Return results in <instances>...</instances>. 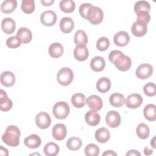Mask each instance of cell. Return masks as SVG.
Here are the masks:
<instances>
[{
    "mask_svg": "<svg viewBox=\"0 0 156 156\" xmlns=\"http://www.w3.org/2000/svg\"><path fill=\"white\" fill-rule=\"evenodd\" d=\"M108 59L121 71H127L132 66L130 58L118 50L111 51L108 55Z\"/></svg>",
    "mask_w": 156,
    "mask_h": 156,
    "instance_id": "6da1fadb",
    "label": "cell"
},
{
    "mask_svg": "<svg viewBox=\"0 0 156 156\" xmlns=\"http://www.w3.org/2000/svg\"><path fill=\"white\" fill-rule=\"evenodd\" d=\"M20 130L17 126L14 125L9 126L2 136V140L7 145L15 147L20 143Z\"/></svg>",
    "mask_w": 156,
    "mask_h": 156,
    "instance_id": "7a4b0ae2",
    "label": "cell"
},
{
    "mask_svg": "<svg viewBox=\"0 0 156 156\" xmlns=\"http://www.w3.org/2000/svg\"><path fill=\"white\" fill-rule=\"evenodd\" d=\"M104 18V13L102 10L96 6L92 5L87 13L86 20H88L91 24L96 25L100 24Z\"/></svg>",
    "mask_w": 156,
    "mask_h": 156,
    "instance_id": "3957f363",
    "label": "cell"
},
{
    "mask_svg": "<svg viewBox=\"0 0 156 156\" xmlns=\"http://www.w3.org/2000/svg\"><path fill=\"white\" fill-rule=\"evenodd\" d=\"M74 78L73 71L68 67H65L60 69L57 75V80L59 84L63 86L69 85Z\"/></svg>",
    "mask_w": 156,
    "mask_h": 156,
    "instance_id": "277c9868",
    "label": "cell"
},
{
    "mask_svg": "<svg viewBox=\"0 0 156 156\" xmlns=\"http://www.w3.org/2000/svg\"><path fill=\"white\" fill-rule=\"evenodd\" d=\"M52 113L54 117L57 119H65L69 113V107L66 102H58L54 105Z\"/></svg>",
    "mask_w": 156,
    "mask_h": 156,
    "instance_id": "5b68a950",
    "label": "cell"
},
{
    "mask_svg": "<svg viewBox=\"0 0 156 156\" xmlns=\"http://www.w3.org/2000/svg\"><path fill=\"white\" fill-rule=\"evenodd\" d=\"M153 73V67L149 63H143L138 66L135 74L140 79H146L151 77Z\"/></svg>",
    "mask_w": 156,
    "mask_h": 156,
    "instance_id": "8992f818",
    "label": "cell"
},
{
    "mask_svg": "<svg viewBox=\"0 0 156 156\" xmlns=\"http://www.w3.org/2000/svg\"><path fill=\"white\" fill-rule=\"evenodd\" d=\"M35 123L40 129H45L51 125V119L48 113L41 112L35 116Z\"/></svg>",
    "mask_w": 156,
    "mask_h": 156,
    "instance_id": "52a82bcc",
    "label": "cell"
},
{
    "mask_svg": "<svg viewBox=\"0 0 156 156\" xmlns=\"http://www.w3.org/2000/svg\"><path fill=\"white\" fill-rule=\"evenodd\" d=\"M105 122L111 128L118 127L121 123V116L116 111L110 110L106 115Z\"/></svg>",
    "mask_w": 156,
    "mask_h": 156,
    "instance_id": "ba28073f",
    "label": "cell"
},
{
    "mask_svg": "<svg viewBox=\"0 0 156 156\" xmlns=\"http://www.w3.org/2000/svg\"><path fill=\"white\" fill-rule=\"evenodd\" d=\"M41 23L46 26H52L57 21V15L52 10H46L40 15Z\"/></svg>",
    "mask_w": 156,
    "mask_h": 156,
    "instance_id": "9c48e42d",
    "label": "cell"
},
{
    "mask_svg": "<svg viewBox=\"0 0 156 156\" xmlns=\"http://www.w3.org/2000/svg\"><path fill=\"white\" fill-rule=\"evenodd\" d=\"M143 101V98L140 94L133 93L127 98L124 103L129 108H137L142 104Z\"/></svg>",
    "mask_w": 156,
    "mask_h": 156,
    "instance_id": "30bf717a",
    "label": "cell"
},
{
    "mask_svg": "<svg viewBox=\"0 0 156 156\" xmlns=\"http://www.w3.org/2000/svg\"><path fill=\"white\" fill-rule=\"evenodd\" d=\"M86 103L88 107L93 111H99L100 110L103 105L102 101L101 98L97 95H91L90 96L87 101Z\"/></svg>",
    "mask_w": 156,
    "mask_h": 156,
    "instance_id": "8fae6325",
    "label": "cell"
},
{
    "mask_svg": "<svg viewBox=\"0 0 156 156\" xmlns=\"http://www.w3.org/2000/svg\"><path fill=\"white\" fill-rule=\"evenodd\" d=\"M129 41V35L126 31H119L114 35L113 42L118 46H125L128 44Z\"/></svg>",
    "mask_w": 156,
    "mask_h": 156,
    "instance_id": "7c38bea8",
    "label": "cell"
},
{
    "mask_svg": "<svg viewBox=\"0 0 156 156\" xmlns=\"http://www.w3.org/2000/svg\"><path fill=\"white\" fill-rule=\"evenodd\" d=\"M66 127L63 124H56L52 129L53 137L58 141L63 140L66 137Z\"/></svg>",
    "mask_w": 156,
    "mask_h": 156,
    "instance_id": "4fadbf2b",
    "label": "cell"
},
{
    "mask_svg": "<svg viewBox=\"0 0 156 156\" xmlns=\"http://www.w3.org/2000/svg\"><path fill=\"white\" fill-rule=\"evenodd\" d=\"M132 32L135 37H141L146 34L147 31V24L136 21L132 25L131 29Z\"/></svg>",
    "mask_w": 156,
    "mask_h": 156,
    "instance_id": "5bb4252c",
    "label": "cell"
},
{
    "mask_svg": "<svg viewBox=\"0 0 156 156\" xmlns=\"http://www.w3.org/2000/svg\"><path fill=\"white\" fill-rule=\"evenodd\" d=\"M89 55L88 50L85 45L76 46L74 50V58L80 62L86 60Z\"/></svg>",
    "mask_w": 156,
    "mask_h": 156,
    "instance_id": "9a60e30c",
    "label": "cell"
},
{
    "mask_svg": "<svg viewBox=\"0 0 156 156\" xmlns=\"http://www.w3.org/2000/svg\"><path fill=\"white\" fill-rule=\"evenodd\" d=\"M13 106V103L7 95V93L3 90H0V110L3 112L10 110Z\"/></svg>",
    "mask_w": 156,
    "mask_h": 156,
    "instance_id": "2e32d148",
    "label": "cell"
},
{
    "mask_svg": "<svg viewBox=\"0 0 156 156\" xmlns=\"http://www.w3.org/2000/svg\"><path fill=\"white\" fill-rule=\"evenodd\" d=\"M16 28V23L11 18H5L2 20L1 29L6 34H12Z\"/></svg>",
    "mask_w": 156,
    "mask_h": 156,
    "instance_id": "e0dca14e",
    "label": "cell"
},
{
    "mask_svg": "<svg viewBox=\"0 0 156 156\" xmlns=\"http://www.w3.org/2000/svg\"><path fill=\"white\" fill-rule=\"evenodd\" d=\"M74 27V23L70 17H63L60 21V29L65 34L70 33Z\"/></svg>",
    "mask_w": 156,
    "mask_h": 156,
    "instance_id": "ac0fdd59",
    "label": "cell"
},
{
    "mask_svg": "<svg viewBox=\"0 0 156 156\" xmlns=\"http://www.w3.org/2000/svg\"><path fill=\"white\" fill-rule=\"evenodd\" d=\"M1 83L2 85L9 87H12L15 82V74L9 71H4L1 74Z\"/></svg>",
    "mask_w": 156,
    "mask_h": 156,
    "instance_id": "d6986e66",
    "label": "cell"
},
{
    "mask_svg": "<svg viewBox=\"0 0 156 156\" xmlns=\"http://www.w3.org/2000/svg\"><path fill=\"white\" fill-rule=\"evenodd\" d=\"M105 66V61L103 57L101 56H96L93 57L90 62V67L91 69L95 72H100L102 71Z\"/></svg>",
    "mask_w": 156,
    "mask_h": 156,
    "instance_id": "ffe728a7",
    "label": "cell"
},
{
    "mask_svg": "<svg viewBox=\"0 0 156 156\" xmlns=\"http://www.w3.org/2000/svg\"><path fill=\"white\" fill-rule=\"evenodd\" d=\"M24 143L26 146L31 149H36L38 147L41 143V138L36 134H32L30 136H27L24 140Z\"/></svg>",
    "mask_w": 156,
    "mask_h": 156,
    "instance_id": "44dd1931",
    "label": "cell"
},
{
    "mask_svg": "<svg viewBox=\"0 0 156 156\" xmlns=\"http://www.w3.org/2000/svg\"><path fill=\"white\" fill-rule=\"evenodd\" d=\"M85 119L89 126H95L99 123L101 116L99 114L95 111L90 110L86 113L85 115Z\"/></svg>",
    "mask_w": 156,
    "mask_h": 156,
    "instance_id": "7402d4cb",
    "label": "cell"
},
{
    "mask_svg": "<svg viewBox=\"0 0 156 156\" xmlns=\"http://www.w3.org/2000/svg\"><path fill=\"white\" fill-rule=\"evenodd\" d=\"M16 36L20 39L23 43L26 44L30 42L32 38L31 31L27 27H21L17 32Z\"/></svg>",
    "mask_w": 156,
    "mask_h": 156,
    "instance_id": "603a6c76",
    "label": "cell"
},
{
    "mask_svg": "<svg viewBox=\"0 0 156 156\" xmlns=\"http://www.w3.org/2000/svg\"><path fill=\"white\" fill-rule=\"evenodd\" d=\"M95 138L96 140L101 143H105L110 137V133L109 130L105 127H101L99 129L96 130L95 132Z\"/></svg>",
    "mask_w": 156,
    "mask_h": 156,
    "instance_id": "cb8c5ba5",
    "label": "cell"
},
{
    "mask_svg": "<svg viewBox=\"0 0 156 156\" xmlns=\"http://www.w3.org/2000/svg\"><path fill=\"white\" fill-rule=\"evenodd\" d=\"M111 88V82L110 79L106 77L100 78L96 83V88L100 93H106L110 90Z\"/></svg>",
    "mask_w": 156,
    "mask_h": 156,
    "instance_id": "d4e9b609",
    "label": "cell"
},
{
    "mask_svg": "<svg viewBox=\"0 0 156 156\" xmlns=\"http://www.w3.org/2000/svg\"><path fill=\"white\" fill-rule=\"evenodd\" d=\"M48 52L52 57L58 58L63 54V47L60 43H54L49 46Z\"/></svg>",
    "mask_w": 156,
    "mask_h": 156,
    "instance_id": "484cf974",
    "label": "cell"
},
{
    "mask_svg": "<svg viewBox=\"0 0 156 156\" xmlns=\"http://www.w3.org/2000/svg\"><path fill=\"white\" fill-rule=\"evenodd\" d=\"M109 102L113 107L119 108L124 105L125 102V98L122 94L115 93L110 96Z\"/></svg>",
    "mask_w": 156,
    "mask_h": 156,
    "instance_id": "4316f807",
    "label": "cell"
},
{
    "mask_svg": "<svg viewBox=\"0 0 156 156\" xmlns=\"http://www.w3.org/2000/svg\"><path fill=\"white\" fill-rule=\"evenodd\" d=\"M145 118L149 121H154L156 119V106L154 104L146 105L143 110Z\"/></svg>",
    "mask_w": 156,
    "mask_h": 156,
    "instance_id": "83f0119b",
    "label": "cell"
},
{
    "mask_svg": "<svg viewBox=\"0 0 156 156\" xmlns=\"http://www.w3.org/2000/svg\"><path fill=\"white\" fill-rule=\"evenodd\" d=\"M17 7L16 0H5L1 5V10L4 13H10L13 12Z\"/></svg>",
    "mask_w": 156,
    "mask_h": 156,
    "instance_id": "f1b7e54d",
    "label": "cell"
},
{
    "mask_svg": "<svg viewBox=\"0 0 156 156\" xmlns=\"http://www.w3.org/2000/svg\"><path fill=\"white\" fill-rule=\"evenodd\" d=\"M59 151V146L53 142L46 143L43 148V152L47 156H55L58 154Z\"/></svg>",
    "mask_w": 156,
    "mask_h": 156,
    "instance_id": "f546056e",
    "label": "cell"
},
{
    "mask_svg": "<svg viewBox=\"0 0 156 156\" xmlns=\"http://www.w3.org/2000/svg\"><path fill=\"white\" fill-rule=\"evenodd\" d=\"M74 41L76 46L85 45L88 43V37L85 31L82 30H78L74 35Z\"/></svg>",
    "mask_w": 156,
    "mask_h": 156,
    "instance_id": "4dcf8cb0",
    "label": "cell"
},
{
    "mask_svg": "<svg viewBox=\"0 0 156 156\" xmlns=\"http://www.w3.org/2000/svg\"><path fill=\"white\" fill-rule=\"evenodd\" d=\"M71 103L74 107L82 108L86 104V98L82 93L74 94L71 98Z\"/></svg>",
    "mask_w": 156,
    "mask_h": 156,
    "instance_id": "1f68e13d",
    "label": "cell"
},
{
    "mask_svg": "<svg viewBox=\"0 0 156 156\" xmlns=\"http://www.w3.org/2000/svg\"><path fill=\"white\" fill-rule=\"evenodd\" d=\"M136 133L140 138L142 140H146L149 135L150 129L147 125L146 124L140 123L138 125L136 129Z\"/></svg>",
    "mask_w": 156,
    "mask_h": 156,
    "instance_id": "d6a6232c",
    "label": "cell"
},
{
    "mask_svg": "<svg viewBox=\"0 0 156 156\" xmlns=\"http://www.w3.org/2000/svg\"><path fill=\"white\" fill-rule=\"evenodd\" d=\"M60 10L65 13L73 12L76 7L74 1L72 0H62L59 3Z\"/></svg>",
    "mask_w": 156,
    "mask_h": 156,
    "instance_id": "836d02e7",
    "label": "cell"
},
{
    "mask_svg": "<svg viewBox=\"0 0 156 156\" xmlns=\"http://www.w3.org/2000/svg\"><path fill=\"white\" fill-rule=\"evenodd\" d=\"M82 140L78 137H71L66 142L67 147L71 151H77L82 146Z\"/></svg>",
    "mask_w": 156,
    "mask_h": 156,
    "instance_id": "e575fe53",
    "label": "cell"
},
{
    "mask_svg": "<svg viewBox=\"0 0 156 156\" xmlns=\"http://www.w3.org/2000/svg\"><path fill=\"white\" fill-rule=\"evenodd\" d=\"M35 2L34 0H23L21 2V10L27 14L32 13L35 10Z\"/></svg>",
    "mask_w": 156,
    "mask_h": 156,
    "instance_id": "d590c367",
    "label": "cell"
},
{
    "mask_svg": "<svg viewBox=\"0 0 156 156\" xmlns=\"http://www.w3.org/2000/svg\"><path fill=\"white\" fill-rule=\"evenodd\" d=\"M150 10H151V5L149 3L146 1H137L134 5V11L136 13L142 11H146V12H149Z\"/></svg>",
    "mask_w": 156,
    "mask_h": 156,
    "instance_id": "8d00e7d4",
    "label": "cell"
},
{
    "mask_svg": "<svg viewBox=\"0 0 156 156\" xmlns=\"http://www.w3.org/2000/svg\"><path fill=\"white\" fill-rule=\"evenodd\" d=\"M109 46L110 41L105 37L99 38L96 42V48L100 51H104L107 50Z\"/></svg>",
    "mask_w": 156,
    "mask_h": 156,
    "instance_id": "74e56055",
    "label": "cell"
},
{
    "mask_svg": "<svg viewBox=\"0 0 156 156\" xmlns=\"http://www.w3.org/2000/svg\"><path fill=\"white\" fill-rule=\"evenodd\" d=\"M144 94L149 97H153L156 93V85L153 82H148L143 87Z\"/></svg>",
    "mask_w": 156,
    "mask_h": 156,
    "instance_id": "f35d334b",
    "label": "cell"
},
{
    "mask_svg": "<svg viewBox=\"0 0 156 156\" xmlns=\"http://www.w3.org/2000/svg\"><path fill=\"white\" fill-rule=\"evenodd\" d=\"M99 154V148L94 144H89L85 148V154L87 156H97Z\"/></svg>",
    "mask_w": 156,
    "mask_h": 156,
    "instance_id": "ab89813d",
    "label": "cell"
},
{
    "mask_svg": "<svg viewBox=\"0 0 156 156\" xmlns=\"http://www.w3.org/2000/svg\"><path fill=\"white\" fill-rule=\"evenodd\" d=\"M21 43V41L17 36L10 37L8 38L6 40V45L7 46V47L12 49L18 48L19 46H20Z\"/></svg>",
    "mask_w": 156,
    "mask_h": 156,
    "instance_id": "60d3db41",
    "label": "cell"
},
{
    "mask_svg": "<svg viewBox=\"0 0 156 156\" xmlns=\"http://www.w3.org/2000/svg\"><path fill=\"white\" fill-rule=\"evenodd\" d=\"M137 15V21H140L145 24H147L150 21L151 16L149 12L146 11H142L136 13Z\"/></svg>",
    "mask_w": 156,
    "mask_h": 156,
    "instance_id": "b9f144b4",
    "label": "cell"
},
{
    "mask_svg": "<svg viewBox=\"0 0 156 156\" xmlns=\"http://www.w3.org/2000/svg\"><path fill=\"white\" fill-rule=\"evenodd\" d=\"M91 6L92 5L90 3H83L80 5L79 11L80 16L82 18H83L84 19L87 18V13L88 12V10Z\"/></svg>",
    "mask_w": 156,
    "mask_h": 156,
    "instance_id": "7bdbcfd3",
    "label": "cell"
},
{
    "mask_svg": "<svg viewBox=\"0 0 156 156\" xmlns=\"http://www.w3.org/2000/svg\"><path fill=\"white\" fill-rule=\"evenodd\" d=\"M126 155H140V153L136 150L134 149H132L129 151L127 153H126Z\"/></svg>",
    "mask_w": 156,
    "mask_h": 156,
    "instance_id": "ee69618b",
    "label": "cell"
},
{
    "mask_svg": "<svg viewBox=\"0 0 156 156\" xmlns=\"http://www.w3.org/2000/svg\"><path fill=\"white\" fill-rule=\"evenodd\" d=\"M0 154L4 156H7L9 155L8 150L6 148H4L2 146H0Z\"/></svg>",
    "mask_w": 156,
    "mask_h": 156,
    "instance_id": "f6af8a7d",
    "label": "cell"
},
{
    "mask_svg": "<svg viewBox=\"0 0 156 156\" xmlns=\"http://www.w3.org/2000/svg\"><path fill=\"white\" fill-rule=\"evenodd\" d=\"M103 156H108V155H117V154L115 153L112 150H108L105 151L103 154H102Z\"/></svg>",
    "mask_w": 156,
    "mask_h": 156,
    "instance_id": "bcb514c9",
    "label": "cell"
},
{
    "mask_svg": "<svg viewBox=\"0 0 156 156\" xmlns=\"http://www.w3.org/2000/svg\"><path fill=\"white\" fill-rule=\"evenodd\" d=\"M41 2L42 3V4L44 6H49L52 5V3L54 2V0H49V1H41Z\"/></svg>",
    "mask_w": 156,
    "mask_h": 156,
    "instance_id": "7dc6e473",
    "label": "cell"
},
{
    "mask_svg": "<svg viewBox=\"0 0 156 156\" xmlns=\"http://www.w3.org/2000/svg\"><path fill=\"white\" fill-rule=\"evenodd\" d=\"M153 153V151L151 149H149L147 147H144V154L146 155H150Z\"/></svg>",
    "mask_w": 156,
    "mask_h": 156,
    "instance_id": "c3c4849f",
    "label": "cell"
},
{
    "mask_svg": "<svg viewBox=\"0 0 156 156\" xmlns=\"http://www.w3.org/2000/svg\"><path fill=\"white\" fill-rule=\"evenodd\" d=\"M155 138H156V136H154V138L151 140V145L153 147V148L155 149L156 148V144H155Z\"/></svg>",
    "mask_w": 156,
    "mask_h": 156,
    "instance_id": "681fc988",
    "label": "cell"
}]
</instances>
